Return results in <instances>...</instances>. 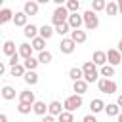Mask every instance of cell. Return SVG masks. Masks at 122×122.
Masks as SVG:
<instances>
[{
	"mask_svg": "<svg viewBox=\"0 0 122 122\" xmlns=\"http://www.w3.org/2000/svg\"><path fill=\"white\" fill-rule=\"evenodd\" d=\"M80 69H82V78H84V82H86L88 86H90L92 82H97V80H99V69H97L92 61H86Z\"/></svg>",
	"mask_w": 122,
	"mask_h": 122,
	"instance_id": "1",
	"label": "cell"
},
{
	"mask_svg": "<svg viewBox=\"0 0 122 122\" xmlns=\"http://www.w3.org/2000/svg\"><path fill=\"white\" fill-rule=\"evenodd\" d=\"M82 95H76V93H72V95H69L65 101H63V111H67V112H74V111H78L80 107H82Z\"/></svg>",
	"mask_w": 122,
	"mask_h": 122,
	"instance_id": "2",
	"label": "cell"
},
{
	"mask_svg": "<svg viewBox=\"0 0 122 122\" xmlns=\"http://www.w3.org/2000/svg\"><path fill=\"white\" fill-rule=\"evenodd\" d=\"M82 21H84L86 30H95V29L99 27V17H97V13H93L92 10H86V11L82 13Z\"/></svg>",
	"mask_w": 122,
	"mask_h": 122,
	"instance_id": "3",
	"label": "cell"
},
{
	"mask_svg": "<svg viewBox=\"0 0 122 122\" xmlns=\"http://www.w3.org/2000/svg\"><path fill=\"white\" fill-rule=\"evenodd\" d=\"M97 90H99L101 93L112 95V93H116L118 86H116V82L111 80V78H99V80H97Z\"/></svg>",
	"mask_w": 122,
	"mask_h": 122,
	"instance_id": "4",
	"label": "cell"
},
{
	"mask_svg": "<svg viewBox=\"0 0 122 122\" xmlns=\"http://www.w3.org/2000/svg\"><path fill=\"white\" fill-rule=\"evenodd\" d=\"M67 19H69L67 8H65V6H57V8L53 10V13H51V23L57 27V25H61V23H67Z\"/></svg>",
	"mask_w": 122,
	"mask_h": 122,
	"instance_id": "5",
	"label": "cell"
},
{
	"mask_svg": "<svg viewBox=\"0 0 122 122\" xmlns=\"http://www.w3.org/2000/svg\"><path fill=\"white\" fill-rule=\"evenodd\" d=\"M105 55H107V65H111V67H116V65H120V63H122V55L118 53V50H116V48L107 50V51H105Z\"/></svg>",
	"mask_w": 122,
	"mask_h": 122,
	"instance_id": "6",
	"label": "cell"
},
{
	"mask_svg": "<svg viewBox=\"0 0 122 122\" xmlns=\"http://www.w3.org/2000/svg\"><path fill=\"white\" fill-rule=\"evenodd\" d=\"M74 50H76V44H74V42H72L69 36L61 38V42H59V51H61V53H65V55H71Z\"/></svg>",
	"mask_w": 122,
	"mask_h": 122,
	"instance_id": "7",
	"label": "cell"
},
{
	"mask_svg": "<svg viewBox=\"0 0 122 122\" xmlns=\"http://www.w3.org/2000/svg\"><path fill=\"white\" fill-rule=\"evenodd\" d=\"M67 25H69L71 30H78V29L84 25V21H82V13H69Z\"/></svg>",
	"mask_w": 122,
	"mask_h": 122,
	"instance_id": "8",
	"label": "cell"
},
{
	"mask_svg": "<svg viewBox=\"0 0 122 122\" xmlns=\"http://www.w3.org/2000/svg\"><path fill=\"white\" fill-rule=\"evenodd\" d=\"M38 10H40V6H38V2H34V0H29V2H25L23 4V13L29 17V15H38Z\"/></svg>",
	"mask_w": 122,
	"mask_h": 122,
	"instance_id": "9",
	"label": "cell"
},
{
	"mask_svg": "<svg viewBox=\"0 0 122 122\" xmlns=\"http://www.w3.org/2000/svg\"><path fill=\"white\" fill-rule=\"evenodd\" d=\"M17 55H19L23 61L29 59V57H32V48H30V44H29V42L19 44V46H17Z\"/></svg>",
	"mask_w": 122,
	"mask_h": 122,
	"instance_id": "10",
	"label": "cell"
},
{
	"mask_svg": "<svg viewBox=\"0 0 122 122\" xmlns=\"http://www.w3.org/2000/svg\"><path fill=\"white\" fill-rule=\"evenodd\" d=\"M92 63L99 69V67H103V65H107V55H105V51H101V50H95L93 51V55H92Z\"/></svg>",
	"mask_w": 122,
	"mask_h": 122,
	"instance_id": "11",
	"label": "cell"
},
{
	"mask_svg": "<svg viewBox=\"0 0 122 122\" xmlns=\"http://www.w3.org/2000/svg\"><path fill=\"white\" fill-rule=\"evenodd\" d=\"M63 112V105H61V101H57V99H53V101H50L48 103V114H51V116H59Z\"/></svg>",
	"mask_w": 122,
	"mask_h": 122,
	"instance_id": "12",
	"label": "cell"
},
{
	"mask_svg": "<svg viewBox=\"0 0 122 122\" xmlns=\"http://www.w3.org/2000/svg\"><path fill=\"white\" fill-rule=\"evenodd\" d=\"M74 44H84L86 40H88V34H86V30H82V29H78V30H71V36H69Z\"/></svg>",
	"mask_w": 122,
	"mask_h": 122,
	"instance_id": "13",
	"label": "cell"
},
{
	"mask_svg": "<svg viewBox=\"0 0 122 122\" xmlns=\"http://www.w3.org/2000/svg\"><path fill=\"white\" fill-rule=\"evenodd\" d=\"M0 95H2V99H4V101H11V99H15L17 92H15V88H13V86H2Z\"/></svg>",
	"mask_w": 122,
	"mask_h": 122,
	"instance_id": "14",
	"label": "cell"
},
{
	"mask_svg": "<svg viewBox=\"0 0 122 122\" xmlns=\"http://www.w3.org/2000/svg\"><path fill=\"white\" fill-rule=\"evenodd\" d=\"M103 109H105V101H103L101 97H95V99L90 101V111H92V114L103 112Z\"/></svg>",
	"mask_w": 122,
	"mask_h": 122,
	"instance_id": "15",
	"label": "cell"
},
{
	"mask_svg": "<svg viewBox=\"0 0 122 122\" xmlns=\"http://www.w3.org/2000/svg\"><path fill=\"white\" fill-rule=\"evenodd\" d=\"M11 23H13L15 27H25V25H29V17H27L23 11H15V13H13Z\"/></svg>",
	"mask_w": 122,
	"mask_h": 122,
	"instance_id": "16",
	"label": "cell"
},
{
	"mask_svg": "<svg viewBox=\"0 0 122 122\" xmlns=\"http://www.w3.org/2000/svg\"><path fill=\"white\" fill-rule=\"evenodd\" d=\"M53 34H55V30H53V27H51V25H42V27H38V36H40V38L50 40Z\"/></svg>",
	"mask_w": 122,
	"mask_h": 122,
	"instance_id": "17",
	"label": "cell"
},
{
	"mask_svg": "<svg viewBox=\"0 0 122 122\" xmlns=\"http://www.w3.org/2000/svg\"><path fill=\"white\" fill-rule=\"evenodd\" d=\"M2 51H4V55H8V59H10L11 55H15V53H17V46H15V42H13V40H6L4 46H2Z\"/></svg>",
	"mask_w": 122,
	"mask_h": 122,
	"instance_id": "18",
	"label": "cell"
},
{
	"mask_svg": "<svg viewBox=\"0 0 122 122\" xmlns=\"http://www.w3.org/2000/svg\"><path fill=\"white\" fill-rule=\"evenodd\" d=\"M23 80H25V84H29V86H36L40 78H38V72H36V71H25Z\"/></svg>",
	"mask_w": 122,
	"mask_h": 122,
	"instance_id": "19",
	"label": "cell"
},
{
	"mask_svg": "<svg viewBox=\"0 0 122 122\" xmlns=\"http://www.w3.org/2000/svg\"><path fill=\"white\" fill-rule=\"evenodd\" d=\"M19 101L32 105V103L36 101V95H34V92H30V90H23V92H19Z\"/></svg>",
	"mask_w": 122,
	"mask_h": 122,
	"instance_id": "20",
	"label": "cell"
},
{
	"mask_svg": "<svg viewBox=\"0 0 122 122\" xmlns=\"http://www.w3.org/2000/svg\"><path fill=\"white\" fill-rule=\"evenodd\" d=\"M23 34H25V38H36L38 36V27L36 25H32V23H29V25H25L23 27Z\"/></svg>",
	"mask_w": 122,
	"mask_h": 122,
	"instance_id": "21",
	"label": "cell"
},
{
	"mask_svg": "<svg viewBox=\"0 0 122 122\" xmlns=\"http://www.w3.org/2000/svg\"><path fill=\"white\" fill-rule=\"evenodd\" d=\"M72 92H74L76 95H84V93L88 92V84L84 82V78H82V80H76V82H72Z\"/></svg>",
	"mask_w": 122,
	"mask_h": 122,
	"instance_id": "22",
	"label": "cell"
},
{
	"mask_svg": "<svg viewBox=\"0 0 122 122\" xmlns=\"http://www.w3.org/2000/svg\"><path fill=\"white\" fill-rule=\"evenodd\" d=\"M32 112L38 114V116H44V114H48V105L44 101H34L32 103Z\"/></svg>",
	"mask_w": 122,
	"mask_h": 122,
	"instance_id": "23",
	"label": "cell"
},
{
	"mask_svg": "<svg viewBox=\"0 0 122 122\" xmlns=\"http://www.w3.org/2000/svg\"><path fill=\"white\" fill-rule=\"evenodd\" d=\"M30 48H32V51H44V48H46V40L44 38H40V36H36V38H32L30 40Z\"/></svg>",
	"mask_w": 122,
	"mask_h": 122,
	"instance_id": "24",
	"label": "cell"
},
{
	"mask_svg": "<svg viewBox=\"0 0 122 122\" xmlns=\"http://www.w3.org/2000/svg\"><path fill=\"white\" fill-rule=\"evenodd\" d=\"M36 59H38V63H40V65H50V63L53 61V53H51V51H48V50H44V51H40V53H38V57H36Z\"/></svg>",
	"mask_w": 122,
	"mask_h": 122,
	"instance_id": "25",
	"label": "cell"
},
{
	"mask_svg": "<svg viewBox=\"0 0 122 122\" xmlns=\"http://www.w3.org/2000/svg\"><path fill=\"white\" fill-rule=\"evenodd\" d=\"M103 111H105V114H107V116H112V118H116V116L120 114V107H118L116 103H107Z\"/></svg>",
	"mask_w": 122,
	"mask_h": 122,
	"instance_id": "26",
	"label": "cell"
},
{
	"mask_svg": "<svg viewBox=\"0 0 122 122\" xmlns=\"http://www.w3.org/2000/svg\"><path fill=\"white\" fill-rule=\"evenodd\" d=\"M11 19H13V11L10 8H2L0 10V27L6 25V23H10Z\"/></svg>",
	"mask_w": 122,
	"mask_h": 122,
	"instance_id": "27",
	"label": "cell"
},
{
	"mask_svg": "<svg viewBox=\"0 0 122 122\" xmlns=\"http://www.w3.org/2000/svg\"><path fill=\"white\" fill-rule=\"evenodd\" d=\"M99 76H101V78H111V76H114V67H111V65L99 67Z\"/></svg>",
	"mask_w": 122,
	"mask_h": 122,
	"instance_id": "28",
	"label": "cell"
},
{
	"mask_svg": "<svg viewBox=\"0 0 122 122\" xmlns=\"http://www.w3.org/2000/svg\"><path fill=\"white\" fill-rule=\"evenodd\" d=\"M40 63H38V59L36 57H29V59H25L23 61V67H25V71H36V67H38Z\"/></svg>",
	"mask_w": 122,
	"mask_h": 122,
	"instance_id": "29",
	"label": "cell"
},
{
	"mask_svg": "<svg viewBox=\"0 0 122 122\" xmlns=\"http://www.w3.org/2000/svg\"><path fill=\"white\" fill-rule=\"evenodd\" d=\"M69 78H71L72 82L82 80V69H80V67H72V69H69Z\"/></svg>",
	"mask_w": 122,
	"mask_h": 122,
	"instance_id": "30",
	"label": "cell"
},
{
	"mask_svg": "<svg viewBox=\"0 0 122 122\" xmlns=\"http://www.w3.org/2000/svg\"><path fill=\"white\" fill-rule=\"evenodd\" d=\"M65 8H67L69 13H78V10H80V2H78V0H69V2L65 4Z\"/></svg>",
	"mask_w": 122,
	"mask_h": 122,
	"instance_id": "31",
	"label": "cell"
},
{
	"mask_svg": "<svg viewBox=\"0 0 122 122\" xmlns=\"http://www.w3.org/2000/svg\"><path fill=\"white\" fill-rule=\"evenodd\" d=\"M23 74H25L23 63H19V65H15V67H10V76H23Z\"/></svg>",
	"mask_w": 122,
	"mask_h": 122,
	"instance_id": "32",
	"label": "cell"
},
{
	"mask_svg": "<svg viewBox=\"0 0 122 122\" xmlns=\"http://www.w3.org/2000/svg\"><path fill=\"white\" fill-rule=\"evenodd\" d=\"M105 6H107V2H105V0H92V11H93V13H97V11L105 10Z\"/></svg>",
	"mask_w": 122,
	"mask_h": 122,
	"instance_id": "33",
	"label": "cell"
},
{
	"mask_svg": "<svg viewBox=\"0 0 122 122\" xmlns=\"http://www.w3.org/2000/svg\"><path fill=\"white\" fill-rule=\"evenodd\" d=\"M105 11H107V15H116V13H118V6H116V2H114V0L107 2V6H105Z\"/></svg>",
	"mask_w": 122,
	"mask_h": 122,
	"instance_id": "34",
	"label": "cell"
},
{
	"mask_svg": "<svg viewBox=\"0 0 122 122\" xmlns=\"http://www.w3.org/2000/svg\"><path fill=\"white\" fill-rule=\"evenodd\" d=\"M30 111H32V105H29V103H17V112L19 114H30Z\"/></svg>",
	"mask_w": 122,
	"mask_h": 122,
	"instance_id": "35",
	"label": "cell"
},
{
	"mask_svg": "<svg viewBox=\"0 0 122 122\" xmlns=\"http://www.w3.org/2000/svg\"><path fill=\"white\" fill-rule=\"evenodd\" d=\"M53 30H55V34H59V36H63V38H65V34H67V32H71V29H69V25H67V23L57 25Z\"/></svg>",
	"mask_w": 122,
	"mask_h": 122,
	"instance_id": "36",
	"label": "cell"
},
{
	"mask_svg": "<svg viewBox=\"0 0 122 122\" xmlns=\"http://www.w3.org/2000/svg\"><path fill=\"white\" fill-rule=\"evenodd\" d=\"M57 122H74V114H72V112L63 111V112L57 116Z\"/></svg>",
	"mask_w": 122,
	"mask_h": 122,
	"instance_id": "37",
	"label": "cell"
},
{
	"mask_svg": "<svg viewBox=\"0 0 122 122\" xmlns=\"http://www.w3.org/2000/svg\"><path fill=\"white\" fill-rule=\"evenodd\" d=\"M19 59H21V57H19L17 53H15V55H11V57L8 59V65H10V67H15V65H19Z\"/></svg>",
	"mask_w": 122,
	"mask_h": 122,
	"instance_id": "38",
	"label": "cell"
},
{
	"mask_svg": "<svg viewBox=\"0 0 122 122\" xmlns=\"http://www.w3.org/2000/svg\"><path fill=\"white\" fill-rule=\"evenodd\" d=\"M40 122H57V118H55V116H51V114H44Z\"/></svg>",
	"mask_w": 122,
	"mask_h": 122,
	"instance_id": "39",
	"label": "cell"
},
{
	"mask_svg": "<svg viewBox=\"0 0 122 122\" xmlns=\"http://www.w3.org/2000/svg\"><path fill=\"white\" fill-rule=\"evenodd\" d=\"M82 122H97V118H95V116L90 112V114H86V116L82 118Z\"/></svg>",
	"mask_w": 122,
	"mask_h": 122,
	"instance_id": "40",
	"label": "cell"
},
{
	"mask_svg": "<svg viewBox=\"0 0 122 122\" xmlns=\"http://www.w3.org/2000/svg\"><path fill=\"white\" fill-rule=\"evenodd\" d=\"M116 105H118V107H120V111H122V93L116 97Z\"/></svg>",
	"mask_w": 122,
	"mask_h": 122,
	"instance_id": "41",
	"label": "cell"
},
{
	"mask_svg": "<svg viewBox=\"0 0 122 122\" xmlns=\"http://www.w3.org/2000/svg\"><path fill=\"white\" fill-rule=\"evenodd\" d=\"M4 72H6V65H4V63H2V61H0V76H2V74H4Z\"/></svg>",
	"mask_w": 122,
	"mask_h": 122,
	"instance_id": "42",
	"label": "cell"
},
{
	"mask_svg": "<svg viewBox=\"0 0 122 122\" xmlns=\"http://www.w3.org/2000/svg\"><path fill=\"white\" fill-rule=\"evenodd\" d=\"M0 122H8V114H4V112H0Z\"/></svg>",
	"mask_w": 122,
	"mask_h": 122,
	"instance_id": "43",
	"label": "cell"
},
{
	"mask_svg": "<svg viewBox=\"0 0 122 122\" xmlns=\"http://www.w3.org/2000/svg\"><path fill=\"white\" fill-rule=\"evenodd\" d=\"M116 50H118V53H120V55H122V38H120V40H118V46H116Z\"/></svg>",
	"mask_w": 122,
	"mask_h": 122,
	"instance_id": "44",
	"label": "cell"
},
{
	"mask_svg": "<svg viewBox=\"0 0 122 122\" xmlns=\"http://www.w3.org/2000/svg\"><path fill=\"white\" fill-rule=\"evenodd\" d=\"M116 6H118V11L122 13V0H118V2H116Z\"/></svg>",
	"mask_w": 122,
	"mask_h": 122,
	"instance_id": "45",
	"label": "cell"
},
{
	"mask_svg": "<svg viewBox=\"0 0 122 122\" xmlns=\"http://www.w3.org/2000/svg\"><path fill=\"white\" fill-rule=\"evenodd\" d=\"M116 122H122V111H120V114L116 116Z\"/></svg>",
	"mask_w": 122,
	"mask_h": 122,
	"instance_id": "46",
	"label": "cell"
},
{
	"mask_svg": "<svg viewBox=\"0 0 122 122\" xmlns=\"http://www.w3.org/2000/svg\"><path fill=\"white\" fill-rule=\"evenodd\" d=\"M0 10H2V0H0Z\"/></svg>",
	"mask_w": 122,
	"mask_h": 122,
	"instance_id": "47",
	"label": "cell"
},
{
	"mask_svg": "<svg viewBox=\"0 0 122 122\" xmlns=\"http://www.w3.org/2000/svg\"><path fill=\"white\" fill-rule=\"evenodd\" d=\"M0 90H2V82H0Z\"/></svg>",
	"mask_w": 122,
	"mask_h": 122,
	"instance_id": "48",
	"label": "cell"
},
{
	"mask_svg": "<svg viewBox=\"0 0 122 122\" xmlns=\"http://www.w3.org/2000/svg\"><path fill=\"white\" fill-rule=\"evenodd\" d=\"M0 34H2V30H0Z\"/></svg>",
	"mask_w": 122,
	"mask_h": 122,
	"instance_id": "49",
	"label": "cell"
}]
</instances>
